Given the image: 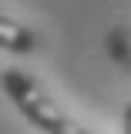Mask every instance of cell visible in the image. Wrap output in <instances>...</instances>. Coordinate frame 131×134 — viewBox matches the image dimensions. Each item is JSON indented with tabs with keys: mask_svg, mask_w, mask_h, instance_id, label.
I'll list each match as a JSON object with an SVG mask.
<instances>
[{
	"mask_svg": "<svg viewBox=\"0 0 131 134\" xmlns=\"http://www.w3.org/2000/svg\"><path fill=\"white\" fill-rule=\"evenodd\" d=\"M0 84H3V94L10 97V104H14L40 134H91L87 127H81L77 121H71V117L57 107V100H50L47 94H44V87L34 81V77H27L24 70L7 67L3 77H0Z\"/></svg>",
	"mask_w": 131,
	"mask_h": 134,
	"instance_id": "obj_1",
	"label": "cell"
},
{
	"mask_svg": "<svg viewBox=\"0 0 131 134\" xmlns=\"http://www.w3.org/2000/svg\"><path fill=\"white\" fill-rule=\"evenodd\" d=\"M0 47L10 54H30L40 47V37L30 27H24L20 20H14L10 14H3L0 17Z\"/></svg>",
	"mask_w": 131,
	"mask_h": 134,
	"instance_id": "obj_2",
	"label": "cell"
},
{
	"mask_svg": "<svg viewBox=\"0 0 131 134\" xmlns=\"http://www.w3.org/2000/svg\"><path fill=\"white\" fill-rule=\"evenodd\" d=\"M104 44H108V54H111L118 64H121V67L131 74V30H124V27H114V30H108Z\"/></svg>",
	"mask_w": 131,
	"mask_h": 134,
	"instance_id": "obj_3",
	"label": "cell"
},
{
	"mask_svg": "<svg viewBox=\"0 0 131 134\" xmlns=\"http://www.w3.org/2000/svg\"><path fill=\"white\" fill-rule=\"evenodd\" d=\"M121 134H131V104L124 107V117H121Z\"/></svg>",
	"mask_w": 131,
	"mask_h": 134,
	"instance_id": "obj_4",
	"label": "cell"
}]
</instances>
